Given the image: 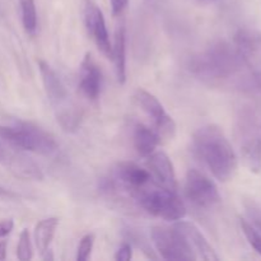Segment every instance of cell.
I'll return each instance as SVG.
<instances>
[{"label":"cell","mask_w":261,"mask_h":261,"mask_svg":"<svg viewBox=\"0 0 261 261\" xmlns=\"http://www.w3.org/2000/svg\"><path fill=\"white\" fill-rule=\"evenodd\" d=\"M188 66L195 78L208 86L232 84L234 88L244 71L250 69L233 43L227 41H217L193 55Z\"/></svg>","instance_id":"obj_1"},{"label":"cell","mask_w":261,"mask_h":261,"mask_svg":"<svg viewBox=\"0 0 261 261\" xmlns=\"http://www.w3.org/2000/svg\"><path fill=\"white\" fill-rule=\"evenodd\" d=\"M193 153L217 180L226 182L233 177L237 168L236 153L219 126L211 124L196 130L193 135Z\"/></svg>","instance_id":"obj_2"},{"label":"cell","mask_w":261,"mask_h":261,"mask_svg":"<svg viewBox=\"0 0 261 261\" xmlns=\"http://www.w3.org/2000/svg\"><path fill=\"white\" fill-rule=\"evenodd\" d=\"M37 64L42 78L43 89L51 106L55 110L56 120L65 132H75L83 117L82 110L71 101L68 89L50 64L45 60H38Z\"/></svg>","instance_id":"obj_3"},{"label":"cell","mask_w":261,"mask_h":261,"mask_svg":"<svg viewBox=\"0 0 261 261\" xmlns=\"http://www.w3.org/2000/svg\"><path fill=\"white\" fill-rule=\"evenodd\" d=\"M0 139L9 147L41 155H51L59 147L53 134L33 122L23 120H14L8 125H0Z\"/></svg>","instance_id":"obj_4"},{"label":"cell","mask_w":261,"mask_h":261,"mask_svg":"<svg viewBox=\"0 0 261 261\" xmlns=\"http://www.w3.org/2000/svg\"><path fill=\"white\" fill-rule=\"evenodd\" d=\"M138 205L155 218L177 222L186 216V206L177 191H171L150 181L134 194Z\"/></svg>","instance_id":"obj_5"},{"label":"cell","mask_w":261,"mask_h":261,"mask_svg":"<svg viewBox=\"0 0 261 261\" xmlns=\"http://www.w3.org/2000/svg\"><path fill=\"white\" fill-rule=\"evenodd\" d=\"M257 124L255 112L249 107L240 111L237 117V135L240 139L241 155L245 165L251 172L261 170V138L257 137Z\"/></svg>","instance_id":"obj_6"},{"label":"cell","mask_w":261,"mask_h":261,"mask_svg":"<svg viewBox=\"0 0 261 261\" xmlns=\"http://www.w3.org/2000/svg\"><path fill=\"white\" fill-rule=\"evenodd\" d=\"M150 181H152V177H150L149 171L144 170L137 163L125 161V162H119L115 165L111 176L109 178H103L101 186L107 194L122 190L134 196L138 190L148 185Z\"/></svg>","instance_id":"obj_7"},{"label":"cell","mask_w":261,"mask_h":261,"mask_svg":"<svg viewBox=\"0 0 261 261\" xmlns=\"http://www.w3.org/2000/svg\"><path fill=\"white\" fill-rule=\"evenodd\" d=\"M184 190L186 199L199 209L209 211L221 203V195L214 181L199 170L188 171Z\"/></svg>","instance_id":"obj_8"},{"label":"cell","mask_w":261,"mask_h":261,"mask_svg":"<svg viewBox=\"0 0 261 261\" xmlns=\"http://www.w3.org/2000/svg\"><path fill=\"white\" fill-rule=\"evenodd\" d=\"M134 101L137 106L152 120L154 130L162 140H170L175 137L176 124L172 117L166 112L157 97L145 89L139 88L134 93Z\"/></svg>","instance_id":"obj_9"},{"label":"cell","mask_w":261,"mask_h":261,"mask_svg":"<svg viewBox=\"0 0 261 261\" xmlns=\"http://www.w3.org/2000/svg\"><path fill=\"white\" fill-rule=\"evenodd\" d=\"M152 242L161 256L165 260H196L195 255L189 249L188 244L177 229L163 226L153 227L150 231Z\"/></svg>","instance_id":"obj_10"},{"label":"cell","mask_w":261,"mask_h":261,"mask_svg":"<svg viewBox=\"0 0 261 261\" xmlns=\"http://www.w3.org/2000/svg\"><path fill=\"white\" fill-rule=\"evenodd\" d=\"M83 19L89 37L106 58H112V45L110 41L106 22L102 10L92 0H84Z\"/></svg>","instance_id":"obj_11"},{"label":"cell","mask_w":261,"mask_h":261,"mask_svg":"<svg viewBox=\"0 0 261 261\" xmlns=\"http://www.w3.org/2000/svg\"><path fill=\"white\" fill-rule=\"evenodd\" d=\"M176 229H177L178 233L184 237V240L188 244L189 249L193 251V254L195 255L196 260H206V261H217L219 260L218 255L216 254L214 249L212 247V245L209 244L208 240L205 239L203 233L200 232V229L195 226L191 222H186L180 219L175 223Z\"/></svg>","instance_id":"obj_12"},{"label":"cell","mask_w":261,"mask_h":261,"mask_svg":"<svg viewBox=\"0 0 261 261\" xmlns=\"http://www.w3.org/2000/svg\"><path fill=\"white\" fill-rule=\"evenodd\" d=\"M0 162L8 168L10 173L22 180L41 181L43 178L42 170L40 166L35 162L31 157L20 152V149L14 148L13 150L5 149L4 157Z\"/></svg>","instance_id":"obj_13"},{"label":"cell","mask_w":261,"mask_h":261,"mask_svg":"<svg viewBox=\"0 0 261 261\" xmlns=\"http://www.w3.org/2000/svg\"><path fill=\"white\" fill-rule=\"evenodd\" d=\"M147 158V170L149 171L152 181L171 191H177V178L175 168L170 157L165 152H153Z\"/></svg>","instance_id":"obj_14"},{"label":"cell","mask_w":261,"mask_h":261,"mask_svg":"<svg viewBox=\"0 0 261 261\" xmlns=\"http://www.w3.org/2000/svg\"><path fill=\"white\" fill-rule=\"evenodd\" d=\"M79 88L91 101L99 97L102 89V73L91 53L84 55L79 69Z\"/></svg>","instance_id":"obj_15"},{"label":"cell","mask_w":261,"mask_h":261,"mask_svg":"<svg viewBox=\"0 0 261 261\" xmlns=\"http://www.w3.org/2000/svg\"><path fill=\"white\" fill-rule=\"evenodd\" d=\"M234 47L239 50L250 69L261 55V33L249 28H241L233 37Z\"/></svg>","instance_id":"obj_16"},{"label":"cell","mask_w":261,"mask_h":261,"mask_svg":"<svg viewBox=\"0 0 261 261\" xmlns=\"http://www.w3.org/2000/svg\"><path fill=\"white\" fill-rule=\"evenodd\" d=\"M111 59L114 61L117 82L124 84L126 81V33H125L124 22L119 23L115 30Z\"/></svg>","instance_id":"obj_17"},{"label":"cell","mask_w":261,"mask_h":261,"mask_svg":"<svg viewBox=\"0 0 261 261\" xmlns=\"http://www.w3.org/2000/svg\"><path fill=\"white\" fill-rule=\"evenodd\" d=\"M161 138L154 129L144 124H137L133 132V144L140 157H148L160 145Z\"/></svg>","instance_id":"obj_18"},{"label":"cell","mask_w":261,"mask_h":261,"mask_svg":"<svg viewBox=\"0 0 261 261\" xmlns=\"http://www.w3.org/2000/svg\"><path fill=\"white\" fill-rule=\"evenodd\" d=\"M59 226V219L56 217H50V218L42 219L38 222L35 227V242L36 247L40 251V254H45L53 242L55 232Z\"/></svg>","instance_id":"obj_19"},{"label":"cell","mask_w":261,"mask_h":261,"mask_svg":"<svg viewBox=\"0 0 261 261\" xmlns=\"http://www.w3.org/2000/svg\"><path fill=\"white\" fill-rule=\"evenodd\" d=\"M20 14L22 24L28 35H35L37 30V12L35 0H20Z\"/></svg>","instance_id":"obj_20"},{"label":"cell","mask_w":261,"mask_h":261,"mask_svg":"<svg viewBox=\"0 0 261 261\" xmlns=\"http://www.w3.org/2000/svg\"><path fill=\"white\" fill-rule=\"evenodd\" d=\"M32 242H31V236L28 229H23L19 236V242L17 246V257L20 261H28L32 259Z\"/></svg>","instance_id":"obj_21"},{"label":"cell","mask_w":261,"mask_h":261,"mask_svg":"<svg viewBox=\"0 0 261 261\" xmlns=\"http://www.w3.org/2000/svg\"><path fill=\"white\" fill-rule=\"evenodd\" d=\"M240 224H241L242 232H244L245 237L247 239L249 244L251 245L252 249L257 252V254L261 255V234L260 232L252 226L251 223H249L245 219H241L240 221Z\"/></svg>","instance_id":"obj_22"},{"label":"cell","mask_w":261,"mask_h":261,"mask_svg":"<svg viewBox=\"0 0 261 261\" xmlns=\"http://www.w3.org/2000/svg\"><path fill=\"white\" fill-rule=\"evenodd\" d=\"M94 245V236L92 233L86 234L83 239L81 240V244L78 246V251H76V260L78 261H87L91 257L92 250H93Z\"/></svg>","instance_id":"obj_23"},{"label":"cell","mask_w":261,"mask_h":261,"mask_svg":"<svg viewBox=\"0 0 261 261\" xmlns=\"http://www.w3.org/2000/svg\"><path fill=\"white\" fill-rule=\"evenodd\" d=\"M246 211L250 218L252 219V223L261 231V209L257 205H255L252 201H249V203H246Z\"/></svg>","instance_id":"obj_24"},{"label":"cell","mask_w":261,"mask_h":261,"mask_svg":"<svg viewBox=\"0 0 261 261\" xmlns=\"http://www.w3.org/2000/svg\"><path fill=\"white\" fill-rule=\"evenodd\" d=\"M133 257V249L129 242H124L115 255V260L117 261H129Z\"/></svg>","instance_id":"obj_25"},{"label":"cell","mask_w":261,"mask_h":261,"mask_svg":"<svg viewBox=\"0 0 261 261\" xmlns=\"http://www.w3.org/2000/svg\"><path fill=\"white\" fill-rule=\"evenodd\" d=\"M13 228H14V221L12 218L0 221V239L7 237L13 231Z\"/></svg>","instance_id":"obj_26"},{"label":"cell","mask_w":261,"mask_h":261,"mask_svg":"<svg viewBox=\"0 0 261 261\" xmlns=\"http://www.w3.org/2000/svg\"><path fill=\"white\" fill-rule=\"evenodd\" d=\"M110 2H111L112 15L117 17V15H120L122 12H124V9L126 8L129 0H110Z\"/></svg>","instance_id":"obj_27"},{"label":"cell","mask_w":261,"mask_h":261,"mask_svg":"<svg viewBox=\"0 0 261 261\" xmlns=\"http://www.w3.org/2000/svg\"><path fill=\"white\" fill-rule=\"evenodd\" d=\"M17 194L13 193L12 190L9 189H5L3 186H0V198H4V199H14L17 198Z\"/></svg>","instance_id":"obj_28"},{"label":"cell","mask_w":261,"mask_h":261,"mask_svg":"<svg viewBox=\"0 0 261 261\" xmlns=\"http://www.w3.org/2000/svg\"><path fill=\"white\" fill-rule=\"evenodd\" d=\"M7 241H0V260H5L7 257Z\"/></svg>","instance_id":"obj_29"},{"label":"cell","mask_w":261,"mask_h":261,"mask_svg":"<svg viewBox=\"0 0 261 261\" xmlns=\"http://www.w3.org/2000/svg\"><path fill=\"white\" fill-rule=\"evenodd\" d=\"M5 149H7V148L4 147V145H2L0 144V161H2V158L4 157V153H5Z\"/></svg>","instance_id":"obj_30"},{"label":"cell","mask_w":261,"mask_h":261,"mask_svg":"<svg viewBox=\"0 0 261 261\" xmlns=\"http://www.w3.org/2000/svg\"><path fill=\"white\" fill-rule=\"evenodd\" d=\"M206 2H212V0H206Z\"/></svg>","instance_id":"obj_31"},{"label":"cell","mask_w":261,"mask_h":261,"mask_svg":"<svg viewBox=\"0 0 261 261\" xmlns=\"http://www.w3.org/2000/svg\"><path fill=\"white\" fill-rule=\"evenodd\" d=\"M0 14H2V12H0Z\"/></svg>","instance_id":"obj_32"}]
</instances>
